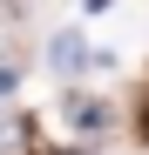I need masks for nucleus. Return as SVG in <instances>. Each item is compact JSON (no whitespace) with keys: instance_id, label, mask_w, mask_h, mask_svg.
Wrapping results in <instances>:
<instances>
[{"instance_id":"obj_1","label":"nucleus","mask_w":149,"mask_h":155,"mask_svg":"<svg viewBox=\"0 0 149 155\" xmlns=\"http://www.w3.org/2000/svg\"><path fill=\"white\" fill-rule=\"evenodd\" d=\"M47 61H54V74H81V61H88V41H81V27L54 34V47H47Z\"/></svg>"},{"instance_id":"obj_2","label":"nucleus","mask_w":149,"mask_h":155,"mask_svg":"<svg viewBox=\"0 0 149 155\" xmlns=\"http://www.w3.org/2000/svg\"><path fill=\"white\" fill-rule=\"evenodd\" d=\"M68 121L95 135V128H109V108H102V101H68Z\"/></svg>"},{"instance_id":"obj_3","label":"nucleus","mask_w":149,"mask_h":155,"mask_svg":"<svg viewBox=\"0 0 149 155\" xmlns=\"http://www.w3.org/2000/svg\"><path fill=\"white\" fill-rule=\"evenodd\" d=\"M20 14H27V0H0V27H14Z\"/></svg>"},{"instance_id":"obj_4","label":"nucleus","mask_w":149,"mask_h":155,"mask_svg":"<svg viewBox=\"0 0 149 155\" xmlns=\"http://www.w3.org/2000/svg\"><path fill=\"white\" fill-rule=\"evenodd\" d=\"M142 142H149V108H142Z\"/></svg>"}]
</instances>
